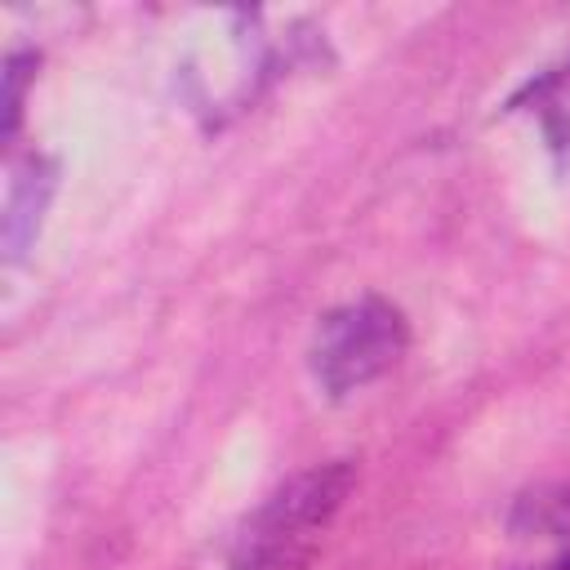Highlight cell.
Returning a JSON list of instances; mask_svg holds the SVG:
<instances>
[{
  "instance_id": "1",
  "label": "cell",
  "mask_w": 570,
  "mask_h": 570,
  "mask_svg": "<svg viewBox=\"0 0 570 570\" xmlns=\"http://www.w3.org/2000/svg\"><path fill=\"white\" fill-rule=\"evenodd\" d=\"M352 481H356V468L347 459H330L307 472H294L249 517L236 543L232 570H303L312 539L343 508Z\"/></svg>"
},
{
  "instance_id": "2",
  "label": "cell",
  "mask_w": 570,
  "mask_h": 570,
  "mask_svg": "<svg viewBox=\"0 0 570 570\" xmlns=\"http://www.w3.org/2000/svg\"><path fill=\"white\" fill-rule=\"evenodd\" d=\"M410 347L405 312L379 294L334 307L312 338V374L325 396H347L387 374Z\"/></svg>"
},
{
  "instance_id": "4",
  "label": "cell",
  "mask_w": 570,
  "mask_h": 570,
  "mask_svg": "<svg viewBox=\"0 0 570 570\" xmlns=\"http://www.w3.org/2000/svg\"><path fill=\"white\" fill-rule=\"evenodd\" d=\"M512 525L517 530H534V534H570V490H561V494H525Z\"/></svg>"
},
{
  "instance_id": "5",
  "label": "cell",
  "mask_w": 570,
  "mask_h": 570,
  "mask_svg": "<svg viewBox=\"0 0 570 570\" xmlns=\"http://www.w3.org/2000/svg\"><path fill=\"white\" fill-rule=\"evenodd\" d=\"M31 67H36V58L22 53V49L4 58V138L18 134V120H22V89H27V80H31Z\"/></svg>"
},
{
  "instance_id": "3",
  "label": "cell",
  "mask_w": 570,
  "mask_h": 570,
  "mask_svg": "<svg viewBox=\"0 0 570 570\" xmlns=\"http://www.w3.org/2000/svg\"><path fill=\"white\" fill-rule=\"evenodd\" d=\"M53 174H58L53 160H36V156L18 169L9 205H4V254H9V263H18L27 254V245L36 240L40 214H45V205L53 196V183H58Z\"/></svg>"
}]
</instances>
